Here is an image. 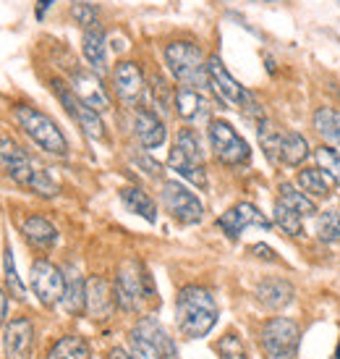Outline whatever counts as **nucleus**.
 <instances>
[{
  "label": "nucleus",
  "instance_id": "45",
  "mask_svg": "<svg viewBox=\"0 0 340 359\" xmlns=\"http://www.w3.org/2000/svg\"><path fill=\"white\" fill-rule=\"evenodd\" d=\"M8 318V299H6V291L0 289V323H6Z\"/></svg>",
  "mask_w": 340,
  "mask_h": 359
},
{
  "label": "nucleus",
  "instance_id": "44",
  "mask_svg": "<svg viewBox=\"0 0 340 359\" xmlns=\"http://www.w3.org/2000/svg\"><path fill=\"white\" fill-rule=\"evenodd\" d=\"M52 3H55V0H37V8H34V16H37V19H45V11L50 8Z\"/></svg>",
  "mask_w": 340,
  "mask_h": 359
},
{
  "label": "nucleus",
  "instance_id": "46",
  "mask_svg": "<svg viewBox=\"0 0 340 359\" xmlns=\"http://www.w3.org/2000/svg\"><path fill=\"white\" fill-rule=\"evenodd\" d=\"M108 359H134V357H131L126 349H118V346H115V349L108 351Z\"/></svg>",
  "mask_w": 340,
  "mask_h": 359
},
{
  "label": "nucleus",
  "instance_id": "15",
  "mask_svg": "<svg viewBox=\"0 0 340 359\" xmlns=\"http://www.w3.org/2000/svg\"><path fill=\"white\" fill-rule=\"evenodd\" d=\"M71 90L76 92V97L84 105H90L92 110H97V113L111 110V97H108V92H105L97 74H92V71H73L71 74Z\"/></svg>",
  "mask_w": 340,
  "mask_h": 359
},
{
  "label": "nucleus",
  "instance_id": "21",
  "mask_svg": "<svg viewBox=\"0 0 340 359\" xmlns=\"http://www.w3.org/2000/svg\"><path fill=\"white\" fill-rule=\"evenodd\" d=\"M81 53L90 63L94 74L102 76L108 71V48H105V32L102 27H92V29H84V37H81Z\"/></svg>",
  "mask_w": 340,
  "mask_h": 359
},
{
  "label": "nucleus",
  "instance_id": "29",
  "mask_svg": "<svg viewBox=\"0 0 340 359\" xmlns=\"http://www.w3.org/2000/svg\"><path fill=\"white\" fill-rule=\"evenodd\" d=\"M168 165L178 176H183V179H189L191 184H197L199 189H204L207 187V173H204V165H197V163H191L189 158H183L176 147L170 150V155H168Z\"/></svg>",
  "mask_w": 340,
  "mask_h": 359
},
{
  "label": "nucleus",
  "instance_id": "12",
  "mask_svg": "<svg viewBox=\"0 0 340 359\" xmlns=\"http://www.w3.org/2000/svg\"><path fill=\"white\" fill-rule=\"evenodd\" d=\"M6 359H31L34 354V323L29 318H13L3 330Z\"/></svg>",
  "mask_w": 340,
  "mask_h": 359
},
{
  "label": "nucleus",
  "instance_id": "40",
  "mask_svg": "<svg viewBox=\"0 0 340 359\" xmlns=\"http://www.w3.org/2000/svg\"><path fill=\"white\" fill-rule=\"evenodd\" d=\"M29 189L34 191V194H40V197H45V200H50V197L58 194V184H55L42 168H37V173H34V179H31V184H29Z\"/></svg>",
  "mask_w": 340,
  "mask_h": 359
},
{
  "label": "nucleus",
  "instance_id": "7",
  "mask_svg": "<svg viewBox=\"0 0 340 359\" xmlns=\"http://www.w3.org/2000/svg\"><path fill=\"white\" fill-rule=\"evenodd\" d=\"M207 137H210L215 158L220 160V163H225V165H243V163H249V158H251L249 142L243 140L228 121H222V118L210 121Z\"/></svg>",
  "mask_w": 340,
  "mask_h": 359
},
{
  "label": "nucleus",
  "instance_id": "39",
  "mask_svg": "<svg viewBox=\"0 0 340 359\" xmlns=\"http://www.w3.org/2000/svg\"><path fill=\"white\" fill-rule=\"evenodd\" d=\"M71 19L81 24L84 29H92V27H97V8L92 3H73L71 6Z\"/></svg>",
  "mask_w": 340,
  "mask_h": 359
},
{
  "label": "nucleus",
  "instance_id": "2",
  "mask_svg": "<svg viewBox=\"0 0 340 359\" xmlns=\"http://www.w3.org/2000/svg\"><path fill=\"white\" fill-rule=\"evenodd\" d=\"M113 291H115V304L123 312H141L144 304H157L155 280L139 259H126L120 265Z\"/></svg>",
  "mask_w": 340,
  "mask_h": 359
},
{
  "label": "nucleus",
  "instance_id": "13",
  "mask_svg": "<svg viewBox=\"0 0 340 359\" xmlns=\"http://www.w3.org/2000/svg\"><path fill=\"white\" fill-rule=\"evenodd\" d=\"M0 165L8 170L10 179L16 181V184H21V187H27V189H29L31 179L37 173V168L31 165L27 150L21 147L19 142L10 140V137H0Z\"/></svg>",
  "mask_w": 340,
  "mask_h": 359
},
{
  "label": "nucleus",
  "instance_id": "1",
  "mask_svg": "<svg viewBox=\"0 0 340 359\" xmlns=\"http://www.w3.org/2000/svg\"><path fill=\"white\" fill-rule=\"evenodd\" d=\"M218 302L204 286H183L176 297V325L183 339H204L218 325Z\"/></svg>",
  "mask_w": 340,
  "mask_h": 359
},
{
  "label": "nucleus",
  "instance_id": "38",
  "mask_svg": "<svg viewBox=\"0 0 340 359\" xmlns=\"http://www.w3.org/2000/svg\"><path fill=\"white\" fill-rule=\"evenodd\" d=\"M173 97H176V92H170V87L165 84V79H162V76H155V79H152V102H155V108L160 110L162 116L170 110Z\"/></svg>",
  "mask_w": 340,
  "mask_h": 359
},
{
  "label": "nucleus",
  "instance_id": "18",
  "mask_svg": "<svg viewBox=\"0 0 340 359\" xmlns=\"http://www.w3.org/2000/svg\"><path fill=\"white\" fill-rule=\"evenodd\" d=\"M134 134H136V140H139V144L144 150L160 147L162 142H165V137H168L162 118L155 110H147V108L136 110V116H134Z\"/></svg>",
  "mask_w": 340,
  "mask_h": 359
},
{
  "label": "nucleus",
  "instance_id": "3",
  "mask_svg": "<svg viewBox=\"0 0 340 359\" xmlns=\"http://www.w3.org/2000/svg\"><path fill=\"white\" fill-rule=\"evenodd\" d=\"M165 63H168L170 74L178 79L183 87H194V90H204L210 87V76H207V58L201 55L199 45L186 40L170 42L165 48Z\"/></svg>",
  "mask_w": 340,
  "mask_h": 359
},
{
  "label": "nucleus",
  "instance_id": "16",
  "mask_svg": "<svg viewBox=\"0 0 340 359\" xmlns=\"http://www.w3.org/2000/svg\"><path fill=\"white\" fill-rule=\"evenodd\" d=\"M115 291L108 280L102 278V276H92L87 280V309H84V315H90L92 320H108L115 312Z\"/></svg>",
  "mask_w": 340,
  "mask_h": 359
},
{
  "label": "nucleus",
  "instance_id": "5",
  "mask_svg": "<svg viewBox=\"0 0 340 359\" xmlns=\"http://www.w3.org/2000/svg\"><path fill=\"white\" fill-rule=\"evenodd\" d=\"M16 121L24 129V134L29 137L34 144H40L45 152L50 155H58V158H66L69 155V142L63 137V131L58 129V123L45 116L42 110L31 108V105H19L16 108Z\"/></svg>",
  "mask_w": 340,
  "mask_h": 359
},
{
  "label": "nucleus",
  "instance_id": "25",
  "mask_svg": "<svg viewBox=\"0 0 340 359\" xmlns=\"http://www.w3.org/2000/svg\"><path fill=\"white\" fill-rule=\"evenodd\" d=\"M299 187L306 197H311V200H325V197L332 194L335 181L320 168H304V170H299Z\"/></svg>",
  "mask_w": 340,
  "mask_h": 359
},
{
  "label": "nucleus",
  "instance_id": "27",
  "mask_svg": "<svg viewBox=\"0 0 340 359\" xmlns=\"http://www.w3.org/2000/svg\"><path fill=\"white\" fill-rule=\"evenodd\" d=\"M309 152H311V147L304 134H299V131H285V134H283L281 163H285V165H290V168H296V165H301L304 160L309 158Z\"/></svg>",
  "mask_w": 340,
  "mask_h": 359
},
{
  "label": "nucleus",
  "instance_id": "33",
  "mask_svg": "<svg viewBox=\"0 0 340 359\" xmlns=\"http://www.w3.org/2000/svg\"><path fill=\"white\" fill-rule=\"evenodd\" d=\"M3 268H6V289H8V297L24 302L27 299V289H24L19 273H16V259H13L10 244H6V250H3Z\"/></svg>",
  "mask_w": 340,
  "mask_h": 359
},
{
  "label": "nucleus",
  "instance_id": "22",
  "mask_svg": "<svg viewBox=\"0 0 340 359\" xmlns=\"http://www.w3.org/2000/svg\"><path fill=\"white\" fill-rule=\"evenodd\" d=\"M60 304L71 318H81L87 309V280L81 278L76 268H66V291Z\"/></svg>",
  "mask_w": 340,
  "mask_h": 359
},
{
  "label": "nucleus",
  "instance_id": "30",
  "mask_svg": "<svg viewBox=\"0 0 340 359\" xmlns=\"http://www.w3.org/2000/svg\"><path fill=\"white\" fill-rule=\"evenodd\" d=\"M272 220H275V226H278L283 233H288L290 239H299L301 233H304V223H301V215L293 208H288V205H285L283 200L275 202V212H272Z\"/></svg>",
  "mask_w": 340,
  "mask_h": 359
},
{
  "label": "nucleus",
  "instance_id": "42",
  "mask_svg": "<svg viewBox=\"0 0 340 359\" xmlns=\"http://www.w3.org/2000/svg\"><path fill=\"white\" fill-rule=\"evenodd\" d=\"M251 255L260 259H267V262H278V255H275V250L272 247H267V244H251Z\"/></svg>",
  "mask_w": 340,
  "mask_h": 359
},
{
  "label": "nucleus",
  "instance_id": "26",
  "mask_svg": "<svg viewBox=\"0 0 340 359\" xmlns=\"http://www.w3.org/2000/svg\"><path fill=\"white\" fill-rule=\"evenodd\" d=\"M314 131L320 134L322 140L327 142L330 147L340 150V113L332 108H317L314 110Z\"/></svg>",
  "mask_w": 340,
  "mask_h": 359
},
{
  "label": "nucleus",
  "instance_id": "17",
  "mask_svg": "<svg viewBox=\"0 0 340 359\" xmlns=\"http://www.w3.org/2000/svg\"><path fill=\"white\" fill-rule=\"evenodd\" d=\"M254 297L260 302L262 307L267 309H285L288 304H293L296 299V289H293V283L285 278H262L257 283V289H254Z\"/></svg>",
  "mask_w": 340,
  "mask_h": 359
},
{
  "label": "nucleus",
  "instance_id": "37",
  "mask_svg": "<svg viewBox=\"0 0 340 359\" xmlns=\"http://www.w3.org/2000/svg\"><path fill=\"white\" fill-rule=\"evenodd\" d=\"M218 354H220V359H249V354L243 349V341L236 333H225L218 341Z\"/></svg>",
  "mask_w": 340,
  "mask_h": 359
},
{
  "label": "nucleus",
  "instance_id": "6",
  "mask_svg": "<svg viewBox=\"0 0 340 359\" xmlns=\"http://www.w3.org/2000/svg\"><path fill=\"white\" fill-rule=\"evenodd\" d=\"M260 344L267 359H299L301 325L293 318H270L260 330Z\"/></svg>",
  "mask_w": 340,
  "mask_h": 359
},
{
  "label": "nucleus",
  "instance_id": "24",
  "mask_svg": "<svg viewBox=\"0 0 340 359\" xmlns=\"http://www.w3.org/2000/svg\"><path fill=\"white\" fill-rule=\"evenodd\" d=\"M120 202H123V208L129 210V212L144 218L147 223H157V205H155V200H152L144 189H139V187H123V189H120Z\"/></svg>",
  "mask_w": 340,
  "mask_h": 359
},
{
  "label": "nucleus",
  "instance_id": "11",
  "mask_svg": "<svg viewBox=\"0 0 340 359\" xmlns=\"http://www.w3.org/2000/svg\"><path fill=\"white\" fill-rule=\"evenodd\" d=\"M218 226L222 229V233L228 236L230 241H236L243 233V229L249 226H257V229L270 231L272 220L264 218V212H260V208H254L251 202H239L230 210H225L220 218H218Z\"/></svg>",
  "mask_w": 340,
  "mask_h": 359
},
{
  "label": "nucleus",
  "instance_id": "32",
  "mask_svg": "<svg viewBox=\"0 0 340 359\" xmlns=\"http://www.w3.org/2000/svg\"><path fill=\"white\" fill-rule=\"evenodd\" d=\"M278 200H283L288 208L296 210L301 218H311L317 212V202L311 200V197H306L304 191L296 189L293 184H281V197Z\"/></svg>",
  "mask_w": 340,
  "mask_h": 359
},
{
  "label": "nucleus",
  "instance_id": "10",
  "mask_svg": "<svg viewBox=\"0 0 340 359\" xmlns=\"http://www.w3.org/2000/svg\"><path fill=\"white\" fill-rule=\"evenodd\" d=\"M52 92L58 95L60 105L69 110V116L79 123L81 131H84L90 140H105V123H102L97 110H92L90 105H84V102L76 97V92L71 90V87H66L60 79H52Z\"/></svg>",
  "mask_w": 340,
  "mask_h": 359
},
{
  "label": "nucleus",
  "instance_id": "4",
  "mask_svg": "<svg viewBox=\"0 0 340 359\" xmlns=\"http://www.w3.org/2000/svg\"><path fill=\"white\" fill-rule=\"evenodd\" d=\"M207 76H210V87L215 90V95H218L225 105L239 108L241 113L249 116V118H257V121L264 118V113H262V108L257 105L254 95H251L249 90H243L239 81L230 76V71L225 69V63L220 60V55H210V58H207Z\"/></svg>",
  "mask_w": 340,
  "mask_h": 359
},
{
  "label": "nucleus",
  "instance_id": "9",
  "mask_svg": "<svg viewBox=\"0 0 340 359\" xmlns=\"http://www.w3.org/2000/svg\"><path fill=\"white\" fill-rule=\"evenodd\" d=\"M162 205L183 226H194L204 218V205L199 202V197L178 181H165L162 184Z\"/></svg>",
  "mask_w": 340,
  "mask_h": 359
},
{
  "label": "nucleus",
  "instance_id": "8",
  "mask_svg": "<svg viewBox=\"0 0 340 359\" xmlns=\"http://www.w3.org/2000/svg\"><path fill=\"white\" fill-rule=\"evenodd\" d=\"M29 286L34 297L42 302V307H55L63 302V291H66V273L52 265L50 259H34L29 270Z\"/></svg>",
  "mask_w": 340,
  "mask_h": 359
},
{
  "label": "nucleus",
  "instance_id": "35",
  "mask_svg": "<svg viewBox=\"0 0 340 359\" xmlns=\"http://www.w3.org/2000/svg\"><path fill=\"white\" fill-rule=\"evenodd\" d=\"M317 236L325 244H338L340 241V212L338 210H327L317 218Z\"/></svg>",
  "mask_w": 340,
  "mask_h": 359
},
{
  "label": "nucleus",
  "instance_id": "36",
  "mask_svg": "<svg viewBox=\"0 0 340 359\" xmlns=\"http://www.w3.org/2000/svg\"><path fill=\"white\" fill-rule=\"evenodd\" d=\"M314 160H317L320 170H325V173L338 184L340 181V150H335V147H330V144H322V147L314 150Z\"/></svg>",
  "mask_w": 340,
  "mask_h": 359
},
{
  "label": "nucleus",
  "instance_id": "28",
  "mask_svg": "<svg viewBox=\"0 0 340 359\" xmlns=\"http://www.w3.org/2000/svg\"><path fill=\"white\" fill-rule=\"evenodd\" d=\"M48 359H92V349L81 336H63L50 346Z\"/></svg>",
  "mask_w": 340,
  "mask_h": 359
},
{
  "label": "nucleus",
  "instance_id": "19",
  "mask_svg": "<svg viewBox=\"0 0 340 359\" xmlns=\"http://www.w3.org/2000/svg\"><path fill=\"white\" fill-rule=\"evenodd\" d=\"M134 333H136V336H141V339L147 341V344H152L155 349L160 351L162 359H176V357H178V351H176V344H173V339L168 336V330H165L160 323H157V318H152V315L141 318L139 323L134 325Z\"/></svg>",
  "mask_w": 340,
  "mask_h": 359
},
{
  "label": "nucleus",
  "instance_id": "47",
  "mask_svg": "<svg viewBox=\"0 0 340 359\" xmlns=\"http://www.w3.org/2000/svg\"><path fill=\"white\" fill-rule=\"evenodd\" d=\"M335 359H340V344H338V351H335Z\"/></svg>",
  "mask_w": 340,
  "mask_h": 359
},
{
  "label": "nucleus",
  "instance_id": "34",
  "mask_svg": "<svg viewBox=\"0 0 340 359\" xmlns=\"http://www.w3.org/2000/svg\"><path fill=\"white\" fill-rule=\"evenodd\" d=\"M173 147H176V150H178L183 158H189L191 163H197V165H204V152H201L199 140H197V134H194L191 129H180Z\"/></svg>",
  "mask_w": 340,
  "mask_h": 359
},
{
  "label": "nucleus",
  "instance_id": "14",
  "mask_svg": "<svg viewBox=\"0 0 340 359\" xmlns=\"http://www.w3.org/2000/svg\"><path fill=\"white\" fill-rule=\"evenodd\" d=\"M113 87L115 95L126 105H136L144 95V74L136 60H120L115 71H113Z\"/></svg>",
  "mask_w": 340,
  "mask_h": 359
},
{
  "label": "nucleus",
  "instance_id": "31",
  "mask_svg": "<svg viewBox=\"0 0 340 359\" xmlns=\"http://www.w3.org/2000/svg\"><path fill=\"white\" fill-rule=\"evenodd\" d=\"M257 134H260V144L262 150H264V155H267V160L270 163H281V144H283V131L278 129V126H272L267 118L260 121V129H257Z\"/></svg>",
  "mask_w": 340,
  "mask_h": 359
},
{
  "label": "nucleus",
  "instance_id": "23",
  "mask_svg": "<svg viewBox=\"0 0 340 359\" xmlns=\"http://www.w3.org/2000/svg\"><path fill=\"white\" fill-rule=\"evenodd\" d=\"M173 105H176V113H178L183 121H199V118H204L207 110H210V102L204 100V95H201L199 90L183 87V84L176 90Z\"/></svg>",
  "mask_w": 340,
  "mask_h": 359
},
{
  "label": "nucleus",
  "instance_id": "20",
  "mask_svg": "<svg viewBox=\"0 0 340 359\" xmlns=\"http://www.w3.org/2000/svg\"><path fill=\"white\" fill-rule=\"evenodd\" d=\"M21 233H24V239L29 241L34 250L48 252L58 244V229L48 218H42V215H29V218L21 220Z\"/></svg>",
  "mask_w": 340,
  "mask_h": 359
},
{
  "label": "nucleus",
  "instance_id": "41",
  "mask_svg": "<svg viewBox=\"0 0 340 359\" xmlns=\"http://www.w3.org/2000/svg\"><path fill=\"white\" fill-rule=\"evenodd\" d=\"M129 346H131V357L134 359H162L160 351L155 349L152 344H147L141 336H136L134 330H131V336H129Z\"/></svg>",
  "mask_w": 340,
  "mask_h": 359
},
{
  "label": "nucleus",
  "instance_id": "43",
  "mask_svg": "<svg viewBox=\"0 0 340 359\" xmlns=\"http://www.w3.org/2000/svg\"><path fill=\"white\" fill-rule=\"evenodd\" d=\"M136 163H139L141 168L147 170L150 176H160V173H162L160 163H157V160H152V158H147V155H141V158H136Z\"/></svg>",
  "mask_w": 340,
  "mask_h": 359
}]
</instances>
